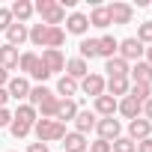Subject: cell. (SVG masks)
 Listing matches in <instances>:
<instances>
[{
	"instance_id": "cell-3",
	"label": "cell",
	"mask_w": 152,
	"mask_h": 152,
	"mask_svg": "<svg viewBox=\"0 0 152 152\" xmlns=\"http://www.w3.org/2000/svg\"><path fill=\"white\" fill-rule=\"evenodd\" d=\"M143 54H146V48H143L134 36H131V39H122V42H119V51H116V57H122L125 63H128V60H137V63H140Z\"/></svg>"
},
{
	"instance_id": "cell-9",
	"label": "cell",
	"mask_w": 152,
	"mask_h": 152,
	"mask_svg": "<svg viewBox=\"0 0 152 152\" xmlns=\"http://www.w3.org/2000/svg\"><path fill=\"white\" fill-rule=\"evenodd\" d=\"M27 39H30V30H27V24H18V21H12V24H9V30H6V45L18 48V45H24Z\"/></svg>"
},
{
	"instance_id": "cell-38",
	"label": "cell",
	"mask_w": 152,
	"mask_h": 152,
	"mask_svg": "<svg viewBox=\"0 0 152 152\" xmlns=\"http://www.w3.org/2000/svg\"><path fill=\"white\" fill-rule=\"evenodd\" d=\"M9 24H12V12L0 9V30H9Z\"/></svg>"
},
{
	"instance_id": "cell-23",
	"label": "cell",
	"mask_w": 152,
	"mask_h": 152,
	"mask_svg": "<svg viewBox=\"0 0 152 152\" xmlns=\"http://www.w3.org/2000/svg\"><path fill=\"white\" fill-rule=\"evenodd\" d=\"M90 27H99V30H104V27H110V15H107V6H96L90 15Z\"/></svg>"
},
{
	"instance_id": "cell-27",
	"label": "cell",
	"mask_w": 152,
	"mask_h": 152,
	"mask_svg": "<svg viewBox=\"0 0 152 152\" xmlns=\"http://www.w3.org/2000/svg\"><path fill=\"white\" fill-rule=\"evenodd\" d=\"M66 42V30L63 27H48V39H45V48L51 51H60V45Z\"/></svg>"
},
{
	"instance_id": "cell-36",
	"label": "cell",
	"mask_w": 152,
	"mask_h": 152,
	"mask_svg": "<svg viewBox=\"0 0 152 152\" xmlns=\"http://www.w3.org/2000/svg\"><path fill=\"white\" fill-rule=\"evenodd\" d=\"M9 131H12L15 137H27V134H30L33 128H30V125H24V122H15V119H12V125H9Z\"/></svg>"
},
{
	"instance_id": "cell-22",
	"label": "cell",
	"mask_w": 152,
	"mask_h": 152,
	"mask_svg": "<svg viewBox=\"0 0 152 152\" xmlns=\"http://www.w3.org/2000/svg\"><path fill=\"white\" fill-rule=\"evenodd\" d=\"M57 104H60V99L54 96V93H48L42 102H39V107H36V113L42 110V119H54L57 116Z\"/></svg>"
},
{
	"instance_id": "cell-39",
	"label": "cell",
	"mask_w": 152,
	"mask_h": 152,
	"mask_svg": "<svg viewBox=\"0 0 152 152\" xmlns=\"http://www.w3.org/2000/svg\"><path fill=\"white\" fill-rule=\"evenodd\" d=\"M33 78H36V81H48V78H51V72L42 66V60H39V66H36V72H33Z\"/></svg>"
},
{
	"instance_id": "cell-12",
	"label": "cell",
	"mask_w": 152,
	"mask_h": 152,
	"mask_svg": "<svg viewBox=\"0 0 152 152\" xmlns=\"http://www.w3.org/2000/svg\"><path fill=\"white\" fill-rule=\"evenodd\" d=\"M87 137L84 134H78V131H66V137H63V149L66 152H87Z\"/></svg>"
},
{
	"instance_id": "cell-4",
	"label": "cell",
	"mask_w": 152,
	"mask_h": 152,
	"mask_svg": "<svg viewBox=\"0 0 152 152\" xmlns=\"http://www.w3.org/2000/svg\"><path fill=\"white\" fill-rule=\"evenodd\" d=\"M96 131H99V140H116L119 137V131H122V125H119V119H113V116H107V119H99L96 122Z\"/></svg>"
},
{
	"instance_id": "cell-40",
	"label": "cell",
	"mask_w": 152,
	"mask_h": 152,
	"mask_svg": "<svg viewBox=\"0 0 152 152\" xmlns=\"http://www.w3.org/2000/svg\"><path fill=\"white\" fill-rule=\"evenodd\" d=\"M3 125H12V113L6 107H0V128H3Z\"/></svg>"
},
{
	"instance_id": "cell-8",
	"label": "cell",
	"mask_w": 152,
	"mask_h": 152,
	"mask_svg": "<svg viewBox=\"0 0 152 152\" xmlns=\"http://www.w3.org/2000/svg\"><path fill=\"white\" fill-rule=\"evenodd\" d=\"M39 60H42V66H45V69H48L51 75H54V72H63V69H66V57H63V51H51V48H45Z\"/></svg>"
},
{
	"instance_id": "cell-18",
	"label": "cell",
	"mask_w": 152,
	"mask_h": 152,
	"mask_svg": "<svg viewBox=\"0 0 152 152\" xmlns=\"http://www.w3.org/2000/svg\"><path fill=\"white\" fill-rule=\"evenodd\" d=\"M104 90H107V96H113V99H116V96L125 99L128 90H131V84H128V78H107V81H104Z\"/></svg>"
},
{
	"instance_id": "cell-21",
	"label": "cell",
	"mask_w": 152,
	"mask_h": 152,
	"mask_svg": "<svg viewBox=\"0 0 152 152\" xmlns=\"http://www.w3.org/2000/svg\"><path fill=\"white\" fill-rule=\"evenodd\" d=\"M116 104H119V102H116L113 96H99V99H96V113H99L102 119H107V116L116 113Z\"/></svg>"
},
{
	"instance_id": "cell-6",
	"label": "cell",
	"mask_w": 152,
	"mask_h": 152,
	"mask_svg": "<svg viewBox=\"0 0 152 152\" xmlns=\"http://www.w3.org/2000/svg\"><path fill=\"white\" fill-rule=\"evenodd\" d=\"M87 96H93V99H99V96H104V78H102V75H96V72H90L87 75V78L78 84Z\"/></svg>"
},
{
	"instance_id": "cell-42",
	"label": "cell",
	"mask_w": 152,
	"mask_h": 152,
	"mask_svg": "<svg viewBox=\"0 0 152 152\" xmlns=\"http://www.w3.org/2000/svg\"><path fill=\"white\" fill-rule=\"evenodd\" d=\"M143 113H146L143 119H149V122H152V99H146V102H143Z\"/></svg>"
},
{
	"instance_id": "cell-30",
	"label": "cell",
	"mask_w": 152,
	"mask_h": 152,
	"mask_svg": "<svg viewBox=\"0 0 152 152\" xmlns=\"http://www.w3.org/2000/svg\"><path fill=\"white\" fill-rule=\"evenodd\" d=\"M36 66H39V54H33V51L21 54V60H18V69H21V72L33 75V72H36Z\"/></svg>"
},
{
	"instance_id": "cell-45",
	"label": "cell",
	"mask_w": 152,
	"mask_h": 152,
	"mask_svg": "<svg viewBox=\"0 0 152 152\" xmlns=\"http://www.w3.org/2000/svg\"><path fill=\"white\" fill-rule=\"evenodd\" d=\"M6 102H9V93H6V87H0V107H6Z\"/></svg>"
},
{
	"instance_id": "cell-2",
	"label": "cell",
	"mask_w": 152,
	"mask_h": 152,
	"mask_svg": "<svg viewBox=\"0 0 152 152\" xmlns=\"http://www.w3.org/2000/svg\"><path fill=\"white\" fill-rule=\"evenodd\" d=\"M33 131H36L39 143H51V140H63L66 137V125L57 122V119H36Z\"/></svg>"
},
{
	"instance_id": "cell-7",
	"label": "cell",
	"mask_w": 152,
	"mask_h": 152,
	"mask_svg": "<svg viewBox=\"0 0 152 152\" xmlns=\"http://www.w3.org/2000/svg\"><path fill=\"white\" fill-rule=\"evenodd\" d=\"M107 15H110V24H131L134 9L128 3H110L107 6Z\"/></svg>"
},
{
	"instance_id": "cell-5",
	"label": "cell",
	"mask_w": 152,
	"mask_h": 152,
	"mask_svg": "<svg viewBox=\"0 0 152 152\" xmlns=\"http://www.w3.org/2000/svg\"><path fill=\"white\" fill-rule=\"evenodd\" d=\"M128 137H131L134 143H140V140L152 137V122H149V119H143V116L131 119V122H128Z\"/></svg>"
},
{
	"instance_id": "cell-29",
	"label": "cell",
	"mask_w": 152,
	"mask_h": 152,
	"mask_svg": "<svg viewBox=\"0 0 152 152\" xmlns=\"http://www.w3.org/2000/svg\"><path fill=\"white\" fill-rule=\"evenodd\" d=\"M81 60H93L99 57V39H81Z\"/></svg>"
},
{
	"instance_id": "cell-28",
	"label": "cell",
	"mask_w": 152,
	"mask_h": 152,
	"mask_svg": "<svg viewBox=\"0 0 152 152\" xmlns=\"http://www.w3.org/2000/svg\"><path fill=\"white\" fill-rule=\"evenodd\" d=\"M78 90H81V87H78V81H72L69 75H63V78L57 81V93H60L63 99H72V96L78 93Z\"/></svg>"
},
{
	"instance_id": "cell-44",
	"label": "cell",
	"mask_w": 152,
	"mask_h": 152,
	"mask_svg": "<svg viewBox=\"0 0 152 152\" xmlns=\"http://www.w3.org/2000/svg\"><path fill=\"white\" fill-rule=\"evenodd\" d=\"M6 84H9V72L0 66V87H6Z\"/></svg>"
},
{
	"instance_id": "cell-10",
	"label": "cell",
	"mask_w": 152,
	"mask_h": 152,
	"mask_svg": "<svg viewBox=\"0 0 152 152\" xmlns=\"http://www.w3.org/2000/svg\"><path fill=\"white\" fill-rule=\"evenodd\" d=\"M66 30L75 33V36H84V33L90 30V18H87L84 12H72V15L66 18Z\"/></svg>"
},
{
	"instance_id": "cell-46",
	"label": "cell",
	"mask_w": 152,
	"mask_h": 152,
	"mask_svg": "<svg viewBox=\"0 0 152 152\" xmlns=\"http://www.w3.org/2000/svg\"><path fill=\"white\" fill-rule=\"evenodd\" d=\"M146 63H149V66H152V45H149V48H146Z\"/></svg>"
},
{
	"instance_id": "cell-19",
	"label": "cell",
	"mask_w": 152,
	"mask_h": 152,
	"mask_svg": "<svg viewBox=\"0 0 152 152\" xmlns=\"http://www.w3.org/2000/svg\"><path fill=\"white\" fill-rule=\"evenodd\" d=\"M104 72H107V78H128V63L122 57H110L104 63Z\"/></svg>"
},
{
	"instance_id": "cell-13",
	"label": "cell",
	"mask_w": 152,
	"mask_h": 152,
	"mask_svg": "<svg viewBox=\"0 0 152 152\" xmlns=\"http://www.w3.org/2000/svg\"><path fill=\"white\" fill-rule=\"evenodd\" d=\"M96 113L93 110H78V116H75V131H78V134H84L87 137V131H93L96 128Z\"/></svg>"
},
{
	"instance_id": "cell-41",
	"label": "cell",
	"mask_w": 152,
	"mask_h": 152,
	"mask_svg": "<svg viewBox=\"0 0 152 152\" xmlns=\"http://www.w3.org/2000/svg\"><path fill=\"white\" fill-rule=\"evenodd\" d=\"M137 152H152V137L140 140V143H137Z\"/></svg>"
},
{
	"instance_id": "cell-37",
	"label": "cell",
	"mask_w": 152,
	"mask_h": 152,
	"mask_svg": "<svg viewBox=\"0 0 152 152\" xmlns=\"http://www.w3.org/2000/svg\"><path fill=\"white\" fill-rule=\"evenodd\" d=\"M87 149H90V152H110V143H107V140H96V143H90Z\"/></svg>"
},
{
	"instance_id": "cell-25",
	"label": "cell",
	"mask_w": 152,
	"mask_h": 152,
	"mask_svg": "<svg viewBox=\"0 0 152 152\" xmlns=\"http://www.w3.org/2000/svg\"><path fill=\"white\" fill-rule=\"evenodd\" d=\"M128 72H131L134 84H152V66H149V63H143V60H140V63H137L134 69H128Z\"/></svg>"
},
{
	"instance_id": "cell-20",
	"label": "cell",
	"mask_w": 152,
	"mask_h": 152,
	"mask_svg": "<svg viewBox=\"0 0 152 152\" xmlns=\"http://www.w3.org/2000/svg\"><path fill=\"white\" fill-rule=\"evenodd\" d=\"M18 60H21L18 48H12V45H0V66H3L6 72H9V69H18Z\"/></svg>"
},
{
	"instance_id": "cell-32",
	"label": "cell",
	"mask_w": 152,
	"mask_h": 152,
	"mask_svg": "<svg viewBox=\"0 0 152 152\" xmlns=\"http://www.w3.org/2000/svg\"><path fill=\"white\" fill-rule=\"evenodd\" d=\"M45 39H48V24H33L30 27V42L39 45V48H45Z\"/></svg>"
},
{
	"instance_id": "cell-31",
	"label": "cell",
	"mask_w": 152,
	"mask_h": 152,
	"mask_svg": "<svg viewBox=\"0 0 152 152\" xmlns=\"http://www.w3.org/2000/svg\"><path fill=\"white\" fill-rule=\"evenodd\" d=\"M128 96H131V99H137V102L143 104L146 99H152V84H131Z\"/></svg>"
},
{
	"instance_id": "cell-15",
	"label": "cell",
	"mask_w": 152,
	"mask_h": 152,
	"mask_svg": "<svg viewBox=\"0 0 152 152\" xmlns=\"http://www.w3.org/2000/svg\"><path fill=\"white\" fill-rule=\"evenodd\" d=\"M116 110H119V113H122L125 119H137V116L143 113V104H140L137 99H131V96H125V99H122V102L116 104Z\"/></svg>"
},
{
	"instance_id": "cell-43",
	"label": "cell",
	"mask_w": 152,
	"mask_h": 152,
	"mask_svg": "<svg viewBox=\"0 0 152 152\" xmlns=\"http://www.w3.org/2000/svg\"><path fill=\"white\" fill-rule=\"evenodd\" d=\"M27 152H48V143H30Z\"/></svg>"
},
{
	"instance_id": "cell-17",
	"label": "cell",
	"mask_w": 152,
	"mask_h": 152,
	"mask_svg": "<svg viewBox=\"0 0 152 152\" xmlns=\"http://www.w3.org/2000/svg\"><path fill=\"white\" fill-rule=\"evenodd\" d=\"M75 116H78V104H75L72 99H60V104H57V116H54V119L66 125V122L75 119Z\"/></svg>"
},
{
	"instance_id": "cell-1",
	"label": "cell",
	"mask_w": 152,
	"mask_h": 152,
	"mask_svg": "<svg viewBox=\"0 0 152 152\" xmlns=\"http://www.w3.org/2000/svg\"><path fill=\"white\" fill-rule=\"evenodd\" d=\"M33 12H39L42 15V24H48V27H60L66 21V9L57 3V0H36Z\"/></svg>"
},
{
	"instance_id": "cell-33",
	"label": "cell",
	"mask_w": 152,
	"mask_h": 152,
	"mask_svg": "<svg viewBox=\"0 0 152 152\" xmlns=\"http://www.w3.org/2000/svg\"><path fill=\"white\" fill-rule=\"evenodd\" d=\"M110 152H137V143L131 137H116L110 143Z\"/></svg>"
},
{
	"instance_id": "cell-35",
	"label": "cell",
	"mask_w": 152,
	"mask_h": 152,
	"mask_svg": "<svg viewBox=\"0 0 152 152\" xmlns=\"http://www.w3.org/2000/svg\"><path fill=\"white\" fill-rule=\"evenodd\" d=\"M48 93H51L48 87H30V96H27V99H30V107H39V102H42Z\"/></svg>"
},
{
	"instance_id": "cell-14",
	"label": "cell",
	"mask_w": 152,
	"mask_h": 152,
	"mask_svg": "<svg viewBox=\"0 0 152 152\" xmlns=\"http://www.w3.org/2000/svg\"><path fill=\"white\" fill-rule=\"evenodd\" d=\"M6 93H9V99H27L30 96V81L27 78H9Z\"/></svg>"
},
{
	"instance_id": "cell-11",
	"label": "cell",
	"mask_w": 152,
	"mask_h": 152,
	"mask_svg": "<svg viewBox=\"0 0 152 152\" xmlns=\"http://www.w3.org/2000/svg\"><path fill=\"white\" fill-rule=\"evenodd\" d=\"M66 75H69L72 81H84L87 75H90V66H87V60H81V57L66 60Z\"/></svg>"
},
{
	"instance_id": "cell-24",
	"label": "cell",
	"mask_w": 152,
	"mask_h": 152,
	"mask_svg": "<svg viewBox=\"0 0 152 152\" xmlns=\"http://www.w3.org/2000/svg\"><path fill=\"white\" fill-rule=\"evenodd\" d=\"M12 119H15V122H24V125L33 128L39 116H36V107H30V104H18V110L12 113Z\"/></svg>"
},
{
	"instance_id": "cell-16",
	"label": "cell",
	"mask_w": 152,
	"mask_h": 152,
	"mask_svg": "<svg viewBox=\"0 0 152 152\" xmlns=\"http://www.w3.org/2000/svg\"><path fill=\"white\" fill-rule=\"evenodd\" d=\"M9 12H12V21L24 24V21H30V15H33V3H30V0H15V3L9 6Z\"/></svg>"
},
{
	"instance_id": "cell-34",
	"label": "cell",
	"mask_w": 152,
	"mask_h": 152,
	"mask_svg": "<svg viewBox=\"0 0 152 152\" xmlns=\"http://www.w3.org/2000/svg\"><path fill=\"white\" fill-rule=\"evenodd\" d=\"M140 45H152V21H143L137 27V36H134Z\"/></svg>"
},
{
	"instance_id": "cell-26",
	"label": "cell",
	"mask_w": 152,
	"mask_h": 152,
	"mask_svg": "<svg viewBox=\"0 0 152 152\" xmlns=\"http://www.w3.org/2000/svg\"><path fill=\"white\" fill-rule=\"evenodd\" d=\"M116 51H119V42H116L113 36H102V39H99V57L110 60V57H116Z\"/></svg>"
}]
</instances>
